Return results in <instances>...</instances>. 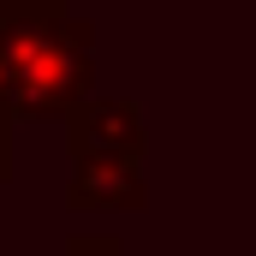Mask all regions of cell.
I'll return each instance as SVG.
<instances>
[{
	"label": "cell",
	"mask_w": 256,
	"mask_h": 256,
	"mask_svg": "<svg viewBox=\"0 0 256 256\" xmlns=\"http://www.w3.org/2000/svg\"><path fill=\"white\" fill-rule=\"evenodd\" d=\"M90 24L66 0H0V102L6 120H66L90 102Z\"/></svg>",
	"instance_id": "1"
},
{
	"label": "cell",
	"mask_w": 256,
	"mask_h": 256,
	"mask_svg": "<svg viewBox=\"0 0 256 256\" xmlns=\"http://www.w3.org/2000/svg\"><path fill=\"white\" fill-rule=\"evenodd\" d=\"M66 143H72V161H143L149 149V131H143V108L137 102H78L66 114Z\"/></svg>",
	"instance_id": "2"
},
{
	"label": "cell",
	"mask_w": 256,
	"mask_h": 256,
	"mask_svg": "<svg viewBox=\"0 0 256 256\" xmlns=\"http://www.w3.org/2000/svg\"><path fill=\"white\" fill-rule=\"evenodd\" d=\"M66 202L72 208H143L149 185L137 161H72Z\"/></svg>",
	"instance_id": "3"
},
{
	"label": "cell",
	"mask_w": 256,
	"mask_h": 256,
	"mask_svg": "<svg viewBox=\"0 0 256 256\" xmlns=\"http://www.w3.org/2000/svg\"><path fill=\"white\" fill-rule=\"evenodd\" d=\"M12 179V120H0V185Z\"/></svg>",
	"instance_id": "4"
}]
</instances>
